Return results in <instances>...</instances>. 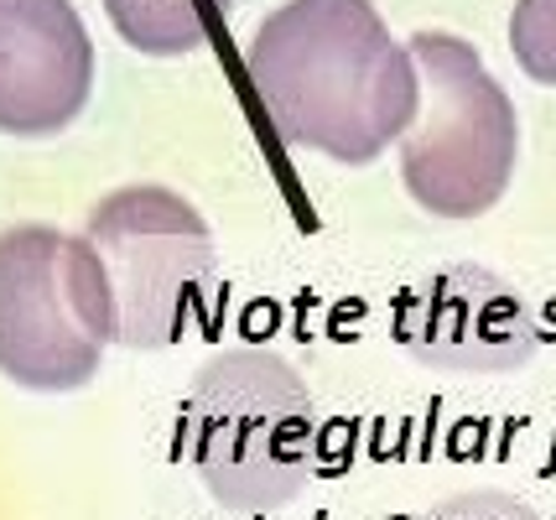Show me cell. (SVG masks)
Listing matches in <instances>:
<instances>
[{
    "label": "cell",
    "instance_id": "6da1fadb",
    "mask_svg": "<svg viewBox=\"0 0 556 520\" xmlns=\"http://www.w3.org/2000/svg\"><path fill=\"white\" fill-rule=\"evenodd\" d=\"M270 130L287 147L364 167L412 130L421 78L375 0H287L244 52Z\"/></svg>",
    "mask_w": 556,
    "mask_h": 520
},
{
    "label": "cell",
    "instance_id": "7a4b0ae2",
    "mask_svg": "<svg viewBox=\"0 0 556 520\" xmlns=\"http://www.w3.org/2000/svg\"><path fill=\"white\" fill-rule=\"evenodd\" d=\"M182 447L198 479L235 510L287 505L317 447V411L302 375L261 348L218 354L193 380L182 411Z\"/></svg>",
    "mask_w": 556,
    "mask_h": 520
},
{
    "label": "cell",
    "instance_id": "3957f363",
    "mask_svg": "<svg viewBox=\"0 0 556 520\" xmlns=\"http://www.w3.org/2000/svg\"><path fill=\"white\" fill-rule=\"evenodd\" d=\"M406 52L421 78V110L401 136V182L432 219H479L515 177V104L479 48L453 31H416Z\"/></svg>",
    "mask_w": 556,
    "mask_h": 520
},
{
    "label": "cell",
    "instance_id": "277c9868",
    "mask_svg": "<svg viewBox=\"0 0 556 520\" xmlns=\"http://www.w3.org/2000/svg\"><path fill=\"white\" fill-rule=\"evenodd\" d=\"M115 344L110 287L84 234L0 229V375L22 391H78Z\"/></svg>",
    "mask_w": 556,
    "mask_h": 520
},
{
    "label": "cell",
    "instance_id": "5b68a950",
    "mask_svg": "<svg viewBox=\"0 0 556 520\" xmlns=\"http://www.w3.org/2000/svg\"><path fill=\"white\" fill-rule=\"evenodd\" d=\"M84 240L94 250L115 344L167 348L208 307L214 292V234L193 203L172 188H121L99 203Z\"/></svg>",
    "mask_w": 556,
    "mask_h": 520
},
{
    "label": "cell",
    "instance_id": "8992f818",
    "mask_svg": "<svg viewBox=\"0 0 556 520\" xmlns=\"http://www.w3.org/2000/svg\"><path fill=\"white\" fill-rule=\"evenodd\" d=\"M401 348L453 375H505L535 354L541 333L526 297L484 266H453L416 281L395 302Z\"/></svg>",
    "mask_w": 556,
    "mask_h": 520
},
{
    "label": "cell",
    "instance_id": "52a82bcc",
    "mask_svg": "<svg viewBox=\"0 0 556 520\" xmlns=\"http://www.w3.org/2000/svg\"><path fill=\"white\" fill-rule=\"evenodd\" d=\"M94 94V42L73 0H0V136H58Z\"/></svg>",
    "mask_w": 556,
    "mask_h": 520
},
{
    "label": "cell",
    "instance_id": "ba28073f",
    "mask_svg": "<svg viewBox=\"0 0 556 520\" xmlns=\"http://www.w3.org/2000/svg\"><path fill=\"white\" fill-rule=\"evenodd\" d=\"M235 0H104V16L136 52L182 58L214 37V22Z\"/></svg>",
    "mask_w": 556,
    "mask_h": 520
},
{
    "label": "cell",
    "instance_id": "9c48e42d",
    "mask_svg": "<svg viewBox=\"0 0 556 520\" xmlns=\"http://www.w3.org/2000/svg\"><path fill=\"white\" fill-rule=\"evenodd\" d=\"M509 52L526 78L556 89V0H515L509 11Z\"/></svg>",
    "mask_w": 556,
    "mask_h": 520
},
{
    "label": "cell",
    "instance_id": "30bf717a",
    "mask_svg": "<svg viewBox=\"0 0 556 520\" xmlns=\"http://www.w3.org/2000/svg\"><path fill=\"white\" fill-rule=\"evenodd\" d=\"M421 520H535L520 499L509 495H494V490H473V495H453L432 505Z\"/></svg>",
    "mask_w": 556,
    "mask_h": 520
}]
</instances>
